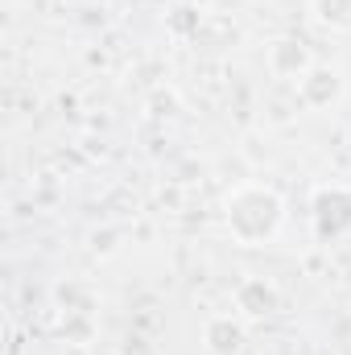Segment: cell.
Listing matches in <instances>:
<instances>
[{"instance_id":"5","label":"cell","mask_w":351,"mask_h":355,"mask_svg":"<svg viewBox=\"0 0 351 355\" xmlns=\"http://www.w3.org/2000/svg\"><path fill=\"white\" fill-rule=\"evenodd\" d=\"M310 215H314V232L318 240H339L351 232V190L343 186H323L310 202Z\"/></svg>"},{"instance_id":"11","label":"cell","mask_w":351,"mask_h":355,"mask_svg":"<svg viewBox=\"0 0 351 355\" xmlns=\"http://www.w3.org/2000/svg\"><path fill=\"white\" fill-rule=\"evenodd\" d=\"M116 240H120V232H116V227H103V232H91V252H95V257H112V252L120 248Z\"/></svg>"},{"instance_id":"9","label":"cell","mask_w":351,"mask_h":355,"mask_svg":"<svg viewBox=\"0 0 351 355\" xmlns=\"http://www.w3.org/2000/svg\"><path fill=\"white\" fill-rule=\"evenodd\" d=\"M310 17L331 29V33H348L351 29V0H310Z\"/></svg>"},{"instance_id":"8","label":"cell","mask_w":351,"mask_h":355,"mask_svg":"<svg viewBox=\"0 0 351 355\" xmlns=\"http://www.w3.org/2000/svg\"><path fill=\"white\" fill-rule=\"evenodd\" d=\"M99 335V318L95 314H75V310H62L58 318V339L67 347H91Z\"/></svg>"},{"instance_id":"4","label":"cell","mask_w":351,"mask_h":355,"mask_svg":"<svg viewBox=\"0 0 351 355\" xmlns=\"http://www.w3.org/2000/svg\"><path fill=\"white\" fill-rule=\"evenodd\" d=\"M314 62H318V58H314V50H310L302 37H293V33L273 37V42H268V50H264V71H268L273 79H281V83H298Z\"/></svg>"},{"instance_id":"7","label":"cell","mask_w":351,"mask_h":355,"mask_svg":"<svg viewBox=\"0 0 351 355\" xmlns=\"http://www.w3.org/2000/svg\"><path fill=\"white\" fill-rule=\"evenodd\" d=\"M54 306H58V314H62V310L95 314V310H99V293H95V285H87V281L67 277V281H58V285H54Z\"/></svg>"},{"instance_id":"2","label":"cell","mask_w":351,"mask_h":355,"mask_svg":"<svg viewBox=\"0 0 351 355\" xmlns=\"http://www.w3.org/2000/svg\"><path fill=\"white\" fill-rule=\"evenodd\" d=\"M343 95H348V75H343V67H335V62H314V67L298 79V103L310 107V112L339 107Z\"/></svg>"},{"instance_id":"1","label":"cell","mask_w":351,"mask_h":355,"mask_svg":"<svg viewBox=\"0 0 351 355\" xmlns=\"http://www.w3.org/2000/svg\"><path fill=\"white\" fill-rule=\"evenodd\" d=\"M223 227L236 244L264 248L285 227V198L268 182H240L223 194Z\"/></svg>"},{"instance_id":"6","label":"cell","mask_w":351,"mask_h":355,"mask_svg":"<svg viewBox=\"0 0 351 355\" xmlns=\"http://www.w3.org/2000/svg\"><path fill=\"white\" fill-rule=\"evenodd\" d=\"M248 347V322L232 314H211L203 322V352L207 355H240Z\"/></svg>"},{"instance_id":"12","label":"cell","mask_w":351,"mask_h":355,"mask_svg":"<svg viewBox=\"0 0 351 355\" xmlns=\"http://www.w3.org/2000/svg\"><path fill=\"white\" fill-rule=\"evenodd\" d=\"M190 4H207V0H190Z\"/></svg>"},{"instance_id":"10","label":"cell","mask_w":351,"mask_h":355,"mask_svg":"<svg viewBox=\"0 0 351 355\" xmlns=\"http://www.w3.org/2000/svg\"><path fill=\"white\" fill-rule=\"evenodd\" d=\"M198 21H203V12L194 4H182V8H174V17H170V29L174 33H198Z\"/></svg>"},{"instance_id":"3","label":"cell","mask_w":351,"mask_h":355,"mask_svg":"<svg viewBox=\"0 0 351 355\" xmlns=\"http://www.w3.org/2000/svg\"><path fill=\"white\" fill-rule=\"evenodd\" d=\"M232 306H236V314H240L248 327H252V322H268V318L281 310V289H277L273 277L248 272V277L236 281V289H232Z\"/></svg>"}]
</instances>
